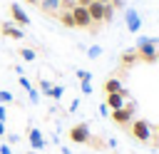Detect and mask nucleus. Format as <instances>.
Masks as SVG:
<instances>
[{
  "label": "nucleus",
  "mask_w": 159,
  "mask_h": 154,
  "mask_svg": "<svg viewBox=\"0 0 159 154\" xmlns=\"http://www.w3.org/2000/svg\"><path fill=\"white\" fill-rule=\"evenodd\" d=\"M77 107H80V99H72L70 102V112H77Z\"/></svg>",
  "instance_id": "obj_32"
},
{
  "label": "nucleus",
  "mask_w": 159,
  "mask_h": 154,
  "mask_svg": "<svg viewBox=\"0 0 159 154\" xmlns=\"http://www.w3.org/2000/svg\"><path fill=\"white\" fill-rule=\"evenodd\" d=\"M37 7H40L45 15H57V12H60V0H40Z\"/></svg>",
  "instance_id": "obj_14"
},
{
  "label": "nucleus",
  "mask_w": 159,
  "mask_h": 154,
  "mask_svg": "<svg viewBox=\"0 0 159 154\" xmlns=\"http://www.w3.org/2000/svg\"><path fill=\"white\" fill-rule=\"evenodd\" d=\"M97 2H109V0H97Z\"/></svg>",
  "instance_id": "obj_40"
},
{
  "label": "nucleus",
  "mask_w": 159,
  "mask_h": 154,
  "mask_svg": "<svg viewBox=\"0 0 159 154\" xmlns=\"http://www.w3.org/2000/svg\"><path fill=\"white\" fill-rule=\"evenodd\" d=\"M5 117H7V109H5V104H0V122H5Z\"/></svg>",
  "instance_id": "obj_33"
},
{
  "label": "nucleus",
  "mask_w": 159,
  "mask_h": 154,
  "mask_svg": "<svg viewBox=\"0 0 159 154\" xmlns=\"http://www.w3.org/2000/svg\"><path fill=\"white\" fill-rule=\"evenodd\" d=\"M25 154H35V152H25Z\"/></svg>",
  "instance_id": "obj_41"
},
{
  "label": "nucleus",
  "mask_w": 159,
  "mask_h": 154,
  "mask_svg": "<svg viewBox=\"0 0 159 154\" xmlns=\"http://www.w3.org/2000/svg\"><path fill=\"white\" fill-rule=\"evenodd\" d=\"M87 55H89V60H97V57L102 55V47H99V45H92V47L87 50Z\"/></svg>",
  "instance_id": "obj_22"
},
{
  "label": "nucleus",
  "mask_w": 159,
  "mask_h": 154,
  "mask_svg": "<svg viewBox=\"0 0 159 154\" xmlns=\"http://www.w3.org/2000/svg\"><path fill=\"white\" fill-rule=\"evenodd\" d=\"M97 112H99V117H109V107H107L104 102H102V104L97 107Z\"/></svg>",
  "instance_id": "obj_28"
},
{
  "label": "nucleus",
  "mask_w": 159,
  "mask_h": 154,
  "mask_svg": "<svg viewBox=\"0 0 159 154\" xmlns=\"http://www.w3.org/2000/svg\"><path fill=\"white\" fill-rule=\"evenodd\" d=\"M0 32H2L5 37H10V40H22V37H25L22 27H17L15 22H0Z\"/></svg>",
  "instance_id": "obj_11"
},
{
  "label": "nucleus",
  "mask_w": 159,
  "mask_h": 154,
  "mask_svg": "<svg viewBox=\"0 0 159 154\" xmlns=\"http://www.w3.org/2000/svg\"><path fill=\"white\" fill-rule=\"evenodd\" d=\"M72 17H75V25H77V27H84V30H89V32H97V30H94L97 25L92 22V17H89L87 7L75 5V7H72Z\"/></svg>",
  "instance_id": "obj_4"
},
{
  "label": "nucleus",
  "mask_w": 159,
  "mask_h": 154,
  "mask_svg": "<svg viewBox=\"0 0 159 154\" xmlns=\"http://www.w3.org/2000/svg\"><path fill=\"white\" fill-rule=\"evenodd\" d=\"M127 99H132L127 87H124L122 92H112V94H104V104L109 107V112H112V109H122V107L127 104Z\"/></svg>",
  "instance_id": "obj_6"
},
{
  "label": "nucleus",
  "mask_w": 159,
  "mask_h": 154,
  "mask_svg": "<svg viewBox=\"0 0 159 154\" xmlns=\"http://www.w3.org/2000/svg\"><path fill=\"white\" fill-rule=\"evenodd\" d=\"M109 5H112L114 10H122V7H124V0H109Z\"/></svg>",
  "instance_id": "obj_29"
},
{
  "label": "nucleus",
  "mask_w": 159,
  "mask_h": 154,
  "mask_svg": "<svg viewBox=\"0 0 159 154\" xmlns=\"http://www.w3.org/2000/svg\"><path fill=\"white\" fill-rule=\"evenodd\" d=\"M114 20V7L109 2H104V22H112Z\"/></svg>",
  "instance_id": "obj_20"
},
{
  "label": "nucleus",
  "mask_w": 159,
  "mask_h": 154,
  "mask_svg": "<svg viewBox=\"0 0 159 154\" xmlns=\"http://www.w3.org/2000/svg\"><path fill=\"white\" fill-rule=\"evenodd\" d=\"M7 10H10V20H12L17 27H27V25H30V15H27L17 2H10V7H7Z\"/></svg>",
  "instance_id": "obj_7"
},
{
  "label": "nucleus",
  "mask_w": 159,
  "mask_h": 154,
  "mask_svg": "<svg viewBox=\"0 0 159 154\" xmlns=\"http://www.w3.org/2000/svg\"><path fill=\"white\" fill-rule=\"evenodd\" d=\"M37 87H40L42 94H50V89H52V84H50L47 79H37Z\"/></svg>",
  "instance_id": "obj_23"
},
{
  "label": "nucleus",
  "mask_w": 159,
  "mask_h": 154,
  "mask_svg": "<svg viewBox=\"0 0 159 154\" xmlns=\"http://www.w3.org/2000/svg\"><path fill=\"white\" fill-rule=\"evenodd\" d=\"M87 12H89V17H92V22L94 25H102L104 22V2H89L87 5Z\"/></svg>",
  "instance_id": "obj_10"
},
{
  "label": "nucleus",
  "mask_w": 159,
  "mask_h": 154,
  "mask_svg": "<svg viewBox=\"0 0 159 154\" xmlns=\"http://www.w3.org/2000/svg\"><path fill=\"white\" fill-rule=\"evenodd\" d=\"M89 147H94V149H107V142L104 139H99V137H89V142H87Z\"/></svg>",
  "instance_id": "obj_18"
},
{
  "label": "nucleus",
  "mask_w": 159,
  "mask_h": 154,
  "mask_svg": "<svg viewBox=\"0 0 159 154\" xmlns=\"http://www.w3.org/2000/svg\"><path fill=\"white\" fill-rule=\"evenodd\" d=\"M62 94H65V87H62V84H52V89H50V94H47V97H52L55 102H60V99H62Z\"/></svg>",
  "instance_id": "obj_16"
},
{
  "label": "nucleus",
  "mask_w": 159,
  "mask_h": 154,
  "mask_svg": "<svg viewBox=\"0 0 159 154\" xmlns=\"http://www.w3.org/2000/svg\"><path fill=\"white\" fill-rule=\"evenodd\" d=\"M27 97H30V102H32V104H40V92H37L35 87H30V89H27Z\"/></svg>",
  "instance_id": "obj_24"
},
{
  "label": "nucleus",
  "mask_w": 159,
  "mask_h": 154,
  "mask_svg": "<svg viewBox=\"0 0 159 154\" xmlns=\"http://www.w3.org/2000/svg\"><path fill=\"white\" fill-rule=\"evenodd\" d=\"M134 112H137V104H134V99H127V104H124L122 109H112V112H109V117H112V122H114V124H119V127H127V124L134 119Z\"/></svg>",
  "instance_id": "obj_3"
},
{
  "label": "nucleus",
  "mask_w": 159,
  "mask_h": 154,
  "mask_svg": "<svg viewBox=\"0 0 159 154\" xmlns=\"http://www.w3.org/2000/svg\"><path fill=\"white\" fill-rule=\"evenodd\" d=\"M134 50L139 55V62H147V65L159 62V50H157V40L154 37H139Z\"/></svg>",
  "instance_id": "obj_1"
},
{
  "label": "nucleus",
  "mask_w": 159,
  "mask_h": 154,
  "mask_svg": "<svg viewBox=\"0 0 159 154\" xmlns=\"http://www.w3.org/2000/svg\"><path fill=\"white\" fill-rule=\"evenodd\" d=\"M20 142V134H7V144H17Z\"/></svg>",
  "instance_id": "obj_30"
},
{
  "label": "nucleus",
  "mask_w": 159,
  "mask_h": 154,
  "mask_svg": "<svg viewBox=\"0 0 159 154\" xmlns=\"http://www.w3.org/2000/svg\"><path fill=\"white\" fill-rule=\"evenodd\" d=\"M77 5V0H60V10H72Z\"/></svg>",
  "instance_id": "obj_25"
},
{
  "label": "nucleus",
  "mask_w": 159,
  "mask_h": 154,
  "mask_svg": "<svg viewBox=\"0 0 159 154\" xmlns=\"http://www.w3.org/2000/svg\"><path fill=\"white\" fill-rule=\"evenodd\" d=\"M20 57H22L25 62H32V60H35V50H30V47H20Z\"/></svg>",
  "instance_id": "obj_17"
},
{
  "label": "nucleus",
  "mask_w": 159,
  "mask_h": 154,
  "mask_svg": "<svg viewBox=\"0 0 159 154\" xmlns=\"http://www.w3.org/2000/svg\"><path fill=\"white\" fill-rule=\"evenodd\" d=\"M89 137H92V132H89V124H87V122H77L75 127H70V142H75V144H87Z\"/></svg>",
  "instance_id": "obj_5"
},
{
  "label": "nucleus",
  "mask_w": 159,
  "mask_h": 154,
  "mask_svg": "<svg viewBox=\"0 0 159 154\" xmlns=\"http://www.w3.org/2000/svg\"><path fill=\"white\" fill-rule=\"evenodd\" d=\"M107 147L109 149H117V139H107Z\"/></svg>",
  "instance_id": "obj_34"
},
{
  "label": "nucleus",
  "mask_w": 159,
  "mask_h": 154,
  "mask_svg": "<svg viewBox=\"0 0 159 154\" xmlns=\"http://www.w3.org/2000/svg\"><path fill=\"white\" fill-rule=\"evenodd\" d=\"M124 22H127L129 32H139V30H142V15H139L134 7H127V10H124Z\"/></svg>",
  "instance_id": "obj_8"
},
{
  "label": "nucleus",
  "mask_w": 159,
  "mask_h": 154,
  "mask_svg": "<svg viewBox=\"0 0 159 154\" xmlns=\"http://www.w3.org/2000/svg\"><path fill=\"white\" fill-rule=\"evenodd\" d=\"M5 132H7L5 129V122H0V137H5Z\"/></svg>",
  "instance_id": "obj_36"
},
{
  "label": "nucleus",
  "mask_w": 159,
  "mask_h": 154,
  "mask_svg": "<svg viewBox=\"0 0 159 154\" xmlns=\"http://www.w3.org/2000/svg\"><path fill=\"white\" fill-rule=\"evenodd\" d=\"M80 89L82 94H92V82H80Z\"/></svg>",
  "instance_id": "obj_27"
},
{
  "label": "nucleus",
  "mask_w": 159,
  "mask_h": 154,
  "mask_svg": "<svg viewBox=\"0 0 159 154\" xmlns=\"http://www.w3.org/2000/svg\"><path fill=\"white\" fill-rule=\"evenodd\" d=\"M62 154H72V152H70V149H67V147H62Z\"/></svg>",
  "instance_id": "obj_37"
},
{
  "label": "nucleus",
  "mask_w": 159,
  "mask_h": 154,
  "mask_svg": "<svg viewBox=\"0 0 159 154\" xmlns=\"http://www.w3.org/2000/svg\"><path fill=\"white\" fill-rule=\"evenodd\" d=\"M17 82H20V87H22V89H25V92H27V89H30V87H32V82H30V79H27V77H25V75H20V79H17Z\"/></svg>",
  "instance_id": "obj_26"
},
{
  "label": "nucleus",
  "mask_w": 159,
  "mask_h": 154,
  "mask_svg": "<svg viewBox=\"0 0 159 154\" xmlns=\"http://www.w3.org/2000/svg\"><path fill=\"white\" fill-rule=\"evenodd\" d=\"M25 2H30V5H37V2H40V0H25Z\"/></svg>",
  "instance_id": "obj_38"
},
{
  "label": "nucleus",
  "mask_w": 159,
  "mask_h": 154,
  "mask_svg": "<svg viewBox=\"0 0 159 154\" xmlns=\"http://www.w3.org/2000/svg\"><path fill=\"white\" fill-rule=\"evenodd\" d=\"M89 2H94V0H77V5H82V7H87Z\"/></svg>",
  "instance_id": "obj_35"
},
{
  "label": "nucleus",
  "mask_w": 159,
  "mask_h": 154,
  "mask_svg": "<svg viewBox=\"0 0 159 154\" xmlns=\"http://www.w3.org/2000/svg\"><path fill=\"white\" fill-rule=\"evenodd\" d=\"M102 89H104V94H112V92H122V89H124V84H122V79H119V77H107V79H104V84H102Z\"/></svg>",
  "instance_id": "obj_13"
},
{
  "label": "nucleus",
  "mask_w": 159,
  "mask_h": 154,
  "mask_svg": "<svg viewBox=\"0 0 159 154\" xmlns=\"http://www.w3.org/2000/svg\"><path fill=\"white\" fill-rule=\"evenodd\" d=\"M57 20H60L65 27H77V25H75V17H72V10H60V12H57Z\"/></svg>",
  "instance_id": "obj_15"
},
{
  "label": "nucleus",
  "mask_w": 159,
  "mask_h": 154,
  "mask_svg": "<svg viewBox=\"0 0 159 154\" xmlns=\"http://www.w3.org/2000/svg\"><path fill=\"white\" fill-rule=\"evenodd\" d=\"M154 129H157V134H159V124H157V127H154Z\"/></svg>",
  "instance_id": "obj_39"
},
{
  "label": "nucleus",
  "mask_w": 159,
  "mask_h": 154,
  "mask_svg": "<svg viewBox=\"0 0 159 154\" xmlns=\"http://www.w3.org/2000/svg\"><path fill=\"white\" fill-rule=\"evenodd\" d=\"M0 154H12V149H10V144H0Z\"/></svg>",
  "instance_id": "obj_31"
},
{
  "label": "nucleus",
  "mask_w": 159,
  "mask_h": 154,
  "mask_svg": "<svg viewBox=\"0 0 159 154\" xmlns=\"http://www.w3.org/2000/svg\"><path fill=\"white\" fill-rule=\"evenodd\" d=\"M75 75H77L80 82H92V72H87V70H77Z\"/></svg>",
  "instance_id": "obj_21"
},
{
  "label": "nucleus",
  "mask_w": 159,
  "mask_h": 154,
  "mask_svg": "<svg viewBox=\"0 0 159 154\" xmlns=\"http://www.w3.org/2000/svg\"><path fill=\"white\" fill-rule=\"evenodd\" d=\"M137 62H139L137 50H124V52H122V57H119V67H122V70H129V67H134Z\"/></svg>",
  "instance_id": "obj_12"
},
{
  "label": "nucleus",
  "mask_w": 159,
  "mask_h": 154,
  "mask_svg": "<svg viewBox=\"0 0 159 154\" xmlns=\"http://www.w3.org/2000/svg\"><path fill=\"white\" fill-rule=\"evenodd\" d=\"M127 132H129L137 142L149 144V142H152V132H154V127H152L147 119H132V122L127 124Z\"/></svg>",
  "instance_id": "obj_2"
},
{
  "label": "nucleus",
  "mask_w": 159,
  "mask_h": 154,
  "mask_svg": "<svg viewBox=\"0 0 159 154\" xmlns=\"http://www.w3.org/2000/svg\"><path fill=\"white\" fill-rule=\"evenodd\" d=\"M27 142H30V149L32 152H40L47 142H45V137H42V132L37 129V127H30L27 129Z\"/></svg>",
  "instance_id": "obj_9"
},
{
  "label": "nucleus",
  "mask_w": 159,
  "mask_h": 154,
  "mask_svg": "<svg viewBox=\"0 0 159 154\" xmlns=\"http://www.w3.org/2000/svg\"><path fill=\"white\" fill-rule=\"evenodd\" d=\"M10 102H15L12 92H7V89H0V104H10Z\"/></svg>",
  "instance_id": "obj_19"
}]
</instances>
